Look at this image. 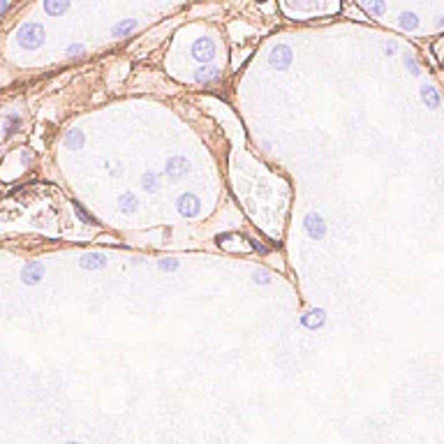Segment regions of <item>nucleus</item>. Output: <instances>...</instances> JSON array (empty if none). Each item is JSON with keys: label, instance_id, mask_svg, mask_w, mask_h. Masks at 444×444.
<instances>
[{"label": "nucleus", "instance_id": "nucleus-1", "mask_svg": "<svg viewBox=\"0 0 444 444\" xmlns=\"http://www.w3.org/2000/svg\"><path fill=\"white\" fill-rule=\"evenodd\" d=\"M17 37H19V44H21V47L33 51V49H40L44 44V28L40 24H26L19 28Z\"/></svg>", "mask_w": 444, "mask_h": 444}, {"label": "nucleus", "instance_id": "nucleus-2", "mask_svg": "<svg viewBox=\"0 0 444 444\" xmlns=\"http://www.w3.org/2000/svg\"><path fill=\"white\" fill-rule=\"evenodd\" d=\"M176 208H178L180 215H185V217H197V215H199V210H201V201H199L197 194L185 192V194H180V197L176 199Z\"/></svg>", "mask_w": 444, "mask_h": 444}, {"label": "nucleus", "instance_id": "nucleus-3", "mask_svg": "<svg viewBox=\"0 0 444 444\" xmlns=\"http://www.w3.org/2000/svg\"><path fill=\"white\" fill-rule=\"evenodd\" d=\"M192 56L197 60H201V63H210L215 58V42L210 37H199L192 44Z\"/></svg>", "mask_w": 444, "mask_h": 444}, {"label": "nucleus", "instance_id": "nucleus-4", "mask_svg": "<svg viewBox=\"0 0 444 444\" xmlns=\"http://www.w3.org/2000/svg\"><path fill=\"white\" fill-rule=\"evenodd\" d=\"M271 67H276V70H287L292 65V49L287 44H278L273 51H271V58H269Z\"/></svg>", "mask_w": 444, "mask_h": 444}, {"label": "nucleus", "instance_id": "nucleus-5", "mask_svg": "<svg viewBox=\"0 0 444 444\" xmlns=\"http://www.w3.org/2000/svg\"><path fill=\"white\" fill-rule=\"evenodd\" d=\"M190 171V162H187L185 157H171L167 162V167H164V174L169 176V178H174V180H180V178H185V174Z\"/></svg>", "mask_w": 444, "mask_h": 444}, {"label": "nucleus", "instance_id": "nucleus-6", "mask_svg": "<svg viewBox=\"0 0 444 444\" xmlns=\"http://www.w3.org/2000/svg\"><path fill=\"white\" fill-rule=\"evenodd\" d=\"M42 278H44L42 262H28V264L24 266V271H21V280H24L26 285H35V282H40Z\"/></svg>", "mask_w": 444, "mask_h": 444}, {"label": "nucleus", "instance_id": "nucleus-7", "mask_svg": "<svg viewBox=\"0 0 444 444\" xmlns=\"http://www.w3.org/2000/svg\"><path fill=\"white\" fill-rule=\"evenodd\" d=\"M306 232H308V236H312V239H324V234H326V225H324V220L317 215V213H310V215L306 217Z\"/></svg>", "mask_w": 444, "mask_h": 444}, {"label": "nucleus", "instance_id": "nucleus-8", "mask_svg": "<svg viewBox=\"0 0 444 444\" xmlns=\"http://www.w3.org/2000/svg\"><path fill=\"white\" fill-rule=\"evenodd\" d=\"M107 264V257H104L102 252H90V255H84L81 257V266L84 269H102V266Z\"/></svg>", "mask_w": 444, "mask_h": 444}, {"label": "nucleus", "instance_id": "nucleus-9", "mask_svg": "<svg viewBox=\"0 0 444 444\" xmlns=\"http://www.w3.org/2000/svg\"><path fill=\"white\" fill-rule=\"evenodd\" d=\"M421 100H423V104L430 109H437L439 107V93L432 86H421Z\"/></svg>", "mask_w": 444, "mask_h": 444}, {"label": "nucleus", "instance_id": "nucleus-10", "mask_svg": "<svg viewBox=\"0 0 444 444\" xmlns=\"http://www.w3.org/2000/svg\"><path fill=\"white\" fill-rule=\"evenodd\" d=\"M303 324H306L308 329H319V326L324 324V310H312V312H308L306 317H303Z\"/></svg>", "mask_w": 444, "mask_h": 444}, {"label": "nucleus", "instance_id": "nucleus-11", "mask_svg": "<svg viewBox=\"0 0 444 444\" xmlns=\"http://www.w3.org/2000/svg\"><path fill=\"white\" fill-rule=\"evenodd\" d=\"M67 7H70L67 0H47V3H44V10H47V14H51V17L67 12Z\"/></svg>", "mask_w": 444, "mask_h": 444}, {"label": "nucleus", "instance_id": "nucleus-12", "mask_svg": "<svg viewBox=\"0 0 444 444\" xmlns=\"http://www.w3.org/2000/svg\"><path fill=\"white\" fill-rule=\"evenodd\" d=\"M194 79H197L199 84H208V81H215L217 79V70L215 67H201L194 72Z\"/></svg>", "mask_w": 444, "mask_h": 444}, {"label": "nucleus", "instance_id": "nucleus-13", "mask_svg": "<svg viewBox=\"0 0 444 444\" xmlns=\"http://www.w3.org/2000/svg\"><path fill=\"white\" fill-rule=\"evenodd\" d=\"M134 28H137V21H130V19H127V21H120V24L114 26L111 35H114V37H125L127 33H132Z\"/></svg>", "mask_w": 444, "mask_h": 444}, {"label": "nucleus", "instance_id": "nucleus-14", "mask_svg": "<svg viewBox=\"0 0 444 444\" xmlns=\"http://www.w3.org/2000/svg\"><path fill=\"white\" fill-rule=\"evenodd\" d=\"M137 204L139 201L132 192H125L120 197V210H123V213H134V210H137Z\"/></svg>", "mask_w": 444, "mask_h": 444}, {"label": "nucleus", "instance_id": "nucleus-15", "mask_svg": "<svg viewBox=\"0 0 444 444\" xmlns=\"http://www.w3.org/2000/svg\"><path fill=\"white\" fill-rule=\"evenodd\" d=\"M419 26V17L414 12H402L400 14V28L402 30H416Z\"/></svg>", "mask_w": 444, "mask_h": 444}, {"label": "nucleus", "instance_id": "nucleus-16", "mask_svg": "<svg viewBox=\"0 0 444 444\" xmlns=\"http://www.w3.org/2000/svg\"><path fill=\"white\" fill-rule=\"evenodd\" d=\"M65 144L70 146V148H81V146H84V132H81V130H72V132L65 137Z\"/></svg>", "mask_w": 444, "mask_h": 444}, {"label": "nucleus", "instance_id": "nucleus-17", "mask_svg": "<svg viewBox=\"0 0 444 444\" xmlns=\"http://www.w3.org/2000/svg\"><path fill=\"white\" fill-rule=\"evenodd\" d=\"M141 187L148 190V192H155V190H157V176L153 174V171L144 174V178H141Z\"/></svg>", "mask_w": 444, "mask_h": 444}, {"label": "nucleus", "instance_id": "nucleus-18", "mask_svg": "<svg viewBox=\"0 0 444 444\" xmlns=\"http://www.w3.org/2000/svg\"><path fill=\"white\" fill-rule=\"evenodd\" d=\"M19 125H21V118H19L17 114H10V116H7V123H5V132H7V137H12V134L19 130Z\"/></svg>", "mask_w": 444, "mask_h": 444}, {"label": "nucleus", "instance_id": "nucleus-19", "mask_svg": "<svg viewBox=\"0 0 444 444\" xmlns=\"http://www.w3.org/2000/svg\"><path fill=\"white\" fill-rule=\"evenodd\" d=\"M363 7H366L368 12H372V14H384V10H386L384 3H366Z\"/></svg>", "mask_w": 444, "mask_h": 444}, {"label": "nucleus", "instance_id": "nucleus-20", "mask_svg": "<svg viewBox=\"0 0 444 444\" xmlns=\"http://www.w3.org/2000/svg\"><path fill=\"white\" fill-rule=\"evenodd\" d=\"M160 269L162 271H176L178 269V262H176V259H160Z\"/></svg>", "mask_w": 444, "mask_h": 444}, {"label": "nucleus", "instance_id": "nucleus-21", "mask_svg": "<svg viewBox=\"0 0 444 444\" xmlns=\"http://www.w3.org/2000/svg\"><path fill=\"white\" fill-rule=\"evenodd\" d=\"M74 210H77L79 215H81V220H84V222H88V225H93V222H95V217H90L88 213H86V210H84V206H81V204H74Z\"/></svg>", "mask_w": 444, "mask_h": 444}, {"label": "nucleus", "instance_id": "nucleus-22", "mask_svg": "<svg viewBox=\"0 0 444 444\" xmlns=\"http://www.w3.org/2000/svg\"><path fill=\"white\" fill-rule=\"evenodd\" d=\"M405 65L409 67V72H412V74H419V65H416V60L412 58V56H407V58H405Z\"/></svg>", "mask_w": 444, "mask_h": 444}, {"label": "nucleus", "instance_id": "nucleus-23", "mask_svg": "<svg viewBox=\"0 0 444 444\" xmlns=\"http://www.w3.org/2000/svg\"><path fill=\"white\" fill-rule=\"evenodd\" d=\"M81 51H84V47H81V44H77V47H70V49H67V54H70V56L81 54Z\"/></svg>", "mask_w": 444, "mask_h": 444}, {"label": "nucleus", "instance_id": "nucleus-24", "mask_svg": "<svg viewBox=\"0 0 444 444\" xmlns=\"http://www.w3.org/2000/svg\"><path fill=\"white\" fill-rule=\"evenodd\" d=\"M384 51L391 56V54H393V51H396V42H386V44H384Z\"/></svg>", "mask_w": 444, "mask_h": 444}, {"label": "nucleus", "instance_id": "nucleus-25", "mask_svg": "<svg viewBox=\"0 0 444 444\" xmlns=\"http://www.w3.org/2000/svg\"><path fill=\"white\" fill-rule=\"evenodd\" d=\"M7 10H10V3H5V0H0V17H3V14H5Z\"/></svg>", "mask_w": 444, "mask_h": 444}, {"label": "nucleus", "instance_id": "nucleus-26", "mask_svg": "<svg viewBox=\"0 0 444 444\" xmlns=\"http://www.w3.org/2000/svg\"><path fill=\"white\" fill-rule=\"evenodd\" d=\"M255 280L257 282H269V278H266V273H255Z\"/></svg>", "mask_w": 444, "mask_h": 444}, {"label": "nucleus", "instance_id": "nucleus-27", "mask_svg": "<svg viewBox=\"0 0 444 444\" xmlns=\"http://www.w3.org/2000/svg\"><path fill=\"white\" fill-rule=\"evenodd\" d=\"M70 444H74V442H70Z\"/></svg>", "mask_w": 444, "mask_h": 444}]
</instances>
